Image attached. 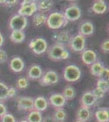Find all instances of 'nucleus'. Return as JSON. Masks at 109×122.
<instances>
[{"instance_id":"obj_28","label":"nucleus","mask_w":109,"mask_h":122,"mask_svg":"<svg viewBox=\"0 0 109 122\" xmlns=\"http://www.w3.org/2000/svg\"><path fill=\"white\" fill-rule=\"evenodd\" d=\"M47 15L42 14V13H35L33 18V25L36 27H40L43 24L46 23L47 21Z\"/></svg>"},{"instance_id":"obj_14","label":"nucleus","mask_w":109,"mask_h":122,"mask_svg":"<svg viewBox=\"0 0 109 122\" xmlns=\"http://www.w3.org/2000/svg\"><path fill=\"white\" fill-rule=\"evenodd\" d=\"M96 102L97 99L94 97V95L91 91H86L80 99L81 106H84V107L89 108L93 107Z\"/></svg>"},{"instance_id":"obj_22","label":"nucleus","mask_w":109,"mask_h":122,"mask_svg":"<svg viewBox=\"0 0 109 122\" xmlns=\"http://www.w3.org/2000/svg\"><path fill=\"white\" fill-rule=\"evenodd\" d=\"M92 9L93 12L95 13V14H104L107 11L108 9V5H107L106 2L104 0H96L92 5Z\"/></svg>"},{"instance_id":"obj_33","label":"nucleus","mask_w":109,"mask_h":122,"mask_svg":"<svg viewBox=\"0 0 109 122\" xmlns=\"http://www.w3.org/2000/svg\"><path fill=\"white\" fill-rule=\"evenodd\" d=\"M91 92H92L93 94L94 95V97L97 99V100L103 99V98L104 97L105 94H106V92H104L103 90H101V89H99V88H98V87H95Z\"/></svg>"},{"instance_id":"obj_36","label":"nucleus","mask_w":109,"mask_h":122,"mask_svg":"<svg viewBox=\"0 0 109 122\" xmlns=\"http://www.w3.org/2000/svg\"><path fill=\"white\" fill-rule=\"evenodd\" d=\"M16 96V88L11 86L8 88V91H7V98L8 99H13Z\"/></svg>"},{"instance_id":"obj_7","label":"nucleus","mask_w":109,"mask_h":122,"mask_svg":"<svg viewBox=\"0 0 109 122\" xmlns=\"http://www.w3.org/2000/svg\"><path fill=\"white\" fill-rule=\"evenodd\" d=\"M63 14L68 22V21H76L78 20L82 16V11L77 5L71 4L65 9Z\"/></svg>"},{"instance_id":"obj_9","label":"nucleus","mask_w":109,"mask_h":122,"mask_svg":"<svg viewBox=\"0 0 109 122\" xmlns=\"http://www.w3.org/2000/svg\"><path fill=\"white\" fill-rule=\"evenodd\" d=\"M33 100L34 99L32 97L27 96H19L16 98L17 107L20 111L24 112H31L34 109L33 107Z\"/></svg>"},{"instance_id":"obj_31","label":"nucleus","mask_w":109,"mask_h":122,"mask_svg":"<svg viewBox=\"0 0 109 122\" xmlns=\"http://www.w3.org/2000/svg\"><path fill=\"white\" fill-rule=\"evenodd\" d=\"M96 87L99 88V89L103 90L104 92L108 93V90H109V84H108V81L104 78H99L97 80V83H96Z\"/></svg>"},{"instance_id":"obj_10","label":"nucleus","mask_w":109,"mask_h":122,"mask_svg":"<svg viewBox=\"0 0 109 122\" xmlns=\"http://www.w3.org/2000/svg\"><path fill=\"white\" fill-rule=\"evenodd\" d=\"M48 101V104L52 106L55 108H61L64 107L66 105L67 100L64 99L62 94L60 93H55L50 95Z\"/></svg>"},{"instance_id":"obj_38","label":"nucleus","mask_w":109,"mask_h":122,"mask_svg":"<svg viewBox=\"0 0 109 122\" xmlns=\"http://www.w3.org/2000/svg\"><path fill=\"white\" fill-rule=\"evenodd\" d=\"M18 0H6L5 5L7 6V7H11V6H14L16 3H17Z\"/></svg>"},{"instance_id":"obj_20","label":"nucleus","mask_w":109,"mask_h":122,"mask_svg":"<svg viewBox=\"0 0 109 122\" xmlns=\"http://www.w3.org/2000/svg\"><path fill=\"white\" fill-rule=\"evenodd\" d=\"M105 69V67L101 61L97 60L94 64H92L90 67V72L91 75L94 76H97V77L100 78L102 76V74Z\"/></svg>"},{"instance_id":"obj_35","label":"nucleus","mask_w":109,"mask_h":122,"mask_svg":"<svg viewBox=\"0 0 109 122\" xmlns=\"http://www.w3.org/2000/svg\"><path fill=\"white\" fill-rule=\"evenodd\" d=\"M7 58H8V56H7V52L4 50L0 48V64H4V63L7 62Z\"/></svg>"},{"instance_id":"obj_26","label":"nucleus","mask_w":109,"mask_h":122,"mask_svg":"<svg viewBox=\"0 0 109 122\" xmlns=\"http://www.w3.org/2000/svg\"><path fill=\"white\" fill-rule=\"evenodd\" d=\"M42 114L37 110H32L29 112V114L26 117V121L28 122H42Z\"/></svg>"},{"instance_id":"obj_18","label":"nucleus","mask_w":109,"mask_h":122,"mask_svg":"<svg viewBox=\"0 0 109 122\" xmlns=\"http://www.w3.org/2000/svg\"><path fill=\"white\" fill-rule=\"evenodd\" d=\"M90 108L84 107V106H80L78 107V109L77 110L76 120L81 121L82 122H86L90 120Z\"/></svg>"},{"instance_id":"obj_42","label":"nucleus","mask_w":109,"mask_h":122,"mask_svg":"<svg viewBox=\"0 0 109 122\" xmlns=\"http://www.w3.org/2000/svg\"><path fill=\"white\" fill-rule=\"evenodd\" d=\"M6 0H0V4H5Z\"/></svg>"},{"instance_id":"obj_45","label":"nucleus","mask_w":109,"mask_h":122,"mask_svg":"<svg viewBox=\"0 0 109 122\" xmlns=\"http://www.w3.org/2000/svg\"><path fill=\"white\" fill-rule=\"evenodd\" d=\"M74 122H82V121H77V120H76Z\"/></svg>"},{"instance_id":"obj_15","label":"nucleus","mask_w":109,"mask_h":122,"mask_svg":"<svg viewBox=\"0 0 109 122\" xmlns=\"http://www.w3.org/2000/svg\"><path fill=\"white\" fill-rule=\"evenodd\" d=\"M70 38H71V35L68 31L67 30H62V31H59L58 33H55L54 35V38H53L54 41L55 42V43L62 45L64 46L68 45Z\"/></svg>"},{"instance_id":"obj_39","label":"nucleus","mask_w":109,"mask_h":122,"mask_svg":"<svg viewBox=\"0 0 109 122\" xmlns=\"http://www.w3.org/2000/svg\"><path fill=\"white\" fill-rule=\"evenodd\" d=\"M42 122H55V121H54V119H53L51 116H47V117L42 118Z\"/></svg>"},{"instance_id":"obj_44","label":"nucleus","mask_w":109,"mask_h":122,"mask_svg":"<svg viewBox=\"0 0 109 122\" xmlns=\"http://www.w3.org/2000/svg\"><path fill=\"white\" fill-rule=\"evenodd\" d=\"M31 2H33V3H36V1L37 0H30Z\"/></svg>"},{"instance_id":"obj_12","label":"nucleus","mask_w":109,"mask_h":122,"mask_svg":"<svg viewBox=\"0 0 109 122\" xmlns=\"http://www.w3.org/2000/svg\"><path fill=\"white\" fill-rule=\"evenodd\" d=\"M43 72H44L41 68V66L37 65V64H33L29 67L27 71V78L32 81L39 80L42 76Z\"/></svg>"},{"instance_id":"obj_24","label":"nucleus","mask_w":109,"mask_h":122,"mask_svg":"<svg viewBox=\"0 0 109 122\" xmlns=\"http://www.w3.org/2000/svg\"><path fill=\"white\" fill-rule=\"evenodd\" d=\"M51 117L55 122H65L67 119V113L64 107L55 108Z\"/></svg>"},{"instance_id":"obj_4","label":"nucleus","mask_w":109,"mask_h":122,"mask_svg":"<svg viewBox=\"0 0 109 122\" xmlns=\"http://www.w3.org/2000/svg\"><path fill=\"white\" fill-rule=\"evenodd\" d=\"M29 47L33 54L37 55V56H40V55H42L45 52H47V48H48V44H47L46 39L42 38H36L30 41Z\"/></svg>"},{"instance_id":"obj_29","label":"nucleus","mask_w":109,"mask_h":122,"mask_svg":"<svg viewBox=\"0 0 109 122\" xmlns=\"http://www.w3.org/2000/svg\"><path fill=\"white\" fill-rule=\"evenodd\" d=\"M16 88L18 90H26L29 86V79L27 77H24V76L19 77L16 82Z\"/></svg>"},{"instance_id":"obj_5","label":"nucleus","mask_w":109,"mask_h":122,"mask_svg":"<svg viewBox=\"0 0 109 122\" xmlns=\"http://www.w3.org/2000/svg\"><path fill=\"white\" fill-rule=\"evenodd\" d=\"M59 80V75L55 71L47 70V72H43L42 76L38 80V81L42 86H51L58 83Z\"/></svg>"},{"instance_id":"obj_23","label":"nucleus","mask_w":109,"mask_h":122,"mask_svg":"<svg viewBox=\"0 0 109 122\" xmlns=\"http://www.w3.org/2000/svg\"><path fill=\"white\" fill-rule=\"evenodd\" d=\"M10 39L11 42L16 44L22 43L25 40V33H24V31L11 30V33L10 34Z\"/></svg>"},{"instance_id":"obj_40","label":"nucleus","mask_w":109,"mask_h":122,"mask_svg":"<svg viewBox=\"0 0 109 122\" xmlns=\"http://www.w3.org/2000/svg\"><path fill=\"white\" fill-rule=\"evenodd\" d=\"M33 2H31L30 0H23L22 3H21V7H25V6L29 5L30 3H32Z\"/></svg>"},{"instance_id":"obj_46","label":"nucleus","mask_w":109,"mask_h":122,"mask_svg":"<svg viewBox=\"0 0 109 122\" xmlns=\"http://www.w3.org/2000/svg\"><path fill=\"white\" fill-rule=\"evenodd\" d=\"M68 1H71V2H73V1H76V0H68Z\"/></svg>"},{"instance_id":"obj_27","label":"nucleus","mask_w":109,"mask_h":122,"mask_svg":"<svg viewBox=\"0 0 109 122\" xmlns=\"http://www.w3.org/2000/svg\"><path fill=\"white\" fill-rule=\"evenodd\" d=\"M62 94L67 101H69V100H72L75 98V96H76V91H75L74 88L73 86H66L64 88V90H63Z\"/></svg>"},{"instance_id":"obj_41","label":"nucleus","mask_w":109,"mask_h":122,"mask_svg":"<svg viewBox=\"0 0 109 122\" xmlns=\"http://www.w3.org/2000/svg\"><path fill=\"white\" fill-rule=\"evenodd\" d=\"M3 43H4V38H3V36L1 33H0V48L3 46Z\"/></svg>"},{"instance_id":"obj_3","label":"nucleus","mask_w":109,"mask_h":122,"mask_svg":"<svg viewBox=\"0 0 109 122\" xmlns=\"http://www.w3.org/2000/svg\"><path fill=\"white\" fill-rule=\"evenodd\" d=\"M86 37L78 33V34L71 36V38L67 46H68L69 49L73 52H82L86 49Z\"/></svg>"},{"instance_id":"obj_34","label":"nucleus","mask_w":109,"mask_h":122,"mask_svg":"<svg viewBox=\"0 0 109 122\" xmlns=\"http://www.w3.org/2000/svg\"><path fill=\"white\" fill-rule=\"evenodd\" d=\"M100 49L102 50V51L104 53H108L109 51V40L106 39L104 42L101 43L100 45Z\"/></svg>"},{"instance_id":"obj_30","label":"nucleus","mask_w":109,"mask_h":122,"mask_svg":"<svg viewBox=\"0 0 109 122\" xmlns=\"http://www.w3.org/2000/svg\"><path fill=\"white\" fill-rule=\"evenodd\" d=\"M8 86L4 82L0 81V102H3L7 100V91H8Z\"/></svg>"},{"instance_id":"obj_11","label":"nucleus","mask_w":109,"mask_h":122,"mask_svg":"<svg viewBox=\"0 0 109 122\" xmlns=\"http://www.w3.org/2000/svg\"><path fill=\"white\" fill-rule=\"evenodd\" d=\"M10 69L16 73H20L25 68V62L21 57L14 56L10 60L9 62Z\"/></svg>"},{"instance_id":"obj_16","label":"nucleus","mask_w":109,"mask_h":122,"mask_svg":"<svg viewBox=\"0 0 109 122\" xmlns=\"http://www.w3.org/2000/svg\"><path fill=\"white\" fill-rule=\"evenodd\" d=\"M94 32V27L90 21H84L79 27V34L84 37L91 36Z\"/></svg>"},{"instance_id":"obj_8","label":"nucleus","mask_w":109,"mask_h":122,"mask_svg":"<svg viewBox=\"0 0 109 122\" xmlns=\"http://www.w3.org/2000/svg\"><path fill=\"white\" fill-rule=\"evenodd\" d=\"M65 49H66V47L62 46V45L54 43L49 48H47V56H48L49 59L52 61H60L62 53L64 52Z\"/></svg>"},{"instance_id":"obj_32","label":"nucleus","mask_w":109,"mask_h":122,"mask_svg":"<svg viewBox=\"0 0 109 122\" xmlns=\"http://www.w3.org/2000/svg\"><path fill=\"white\" fill-rule=\"evenodd\" d=\"M0 122H17L15 117L11 113L7 112L0 118Z\"/></svg>"},{"instance_id":"obj_19","label":"nucleus","mask_w":109,"mask_h":122,"mask_svg":"<svg viewBox=\"0 0 109 122\" xmlns=\"http://www.w3.org/2000/svg\"><path fill=\"white\" fill-rule=\"evenodd\" d=\"M48 101L43 96H38V97L35 98L34 100H33L34 110H37V111L40 112H45L48 107Z\"/></svg>"},{"instance_id":"obj_1","label":"nucleus","mask_w":109,"mask_h":122,"mask_svg":"<svg viewBox=\"0 0 109 122\" xmlns=\"http://www.w3.org/2000/svg\"><path fill=\"white\" fill-rule=\"evenodd\" d=\"M47 27L51 29H59L66 26L68 21L65 19L64 15L61 12H52L47 17L46 21Z\"/></svg>"},{"instance_id":"obj_6","label":"nucleus","mask_w":109,"mask_h":122,"mask_svg":"<svg viewBox=\"0 0 109 122\" xmlns=\"http://www.w3.org/2000/svg\"><path fill=\"white\" fill-rule=\"evenodd\" d=\"M28 20L26 17L19 14L14 15L9 20V28L11 30L23 31L27 27Z\"/></svg>"},{"instance_id":"obj_43","label":"nucleus","mask_w":109,"mask_h":122,"mask_svg":"<svg viewBox=\"0 0 109 122\" xmlns=\"http://www.w3.org/2000/svg\"><path fill=\"white\" fill-rule=\"evenodd\" d=\"M19 122H28L26 120H21V121H20Z\"/></svg>"},{"instance_id":"obj_21","label":"nucleus","mask_w":109,"mask_h":122,"mask_svg":"<svg viewBox=\"0 0 109 122\" xmlns=\"http://www.w3.org/2000/svg\"><path fill=\"white\" fill-rule=\"evenodd\" d=\"M96 122H109V111L108 108H99L94 112Z\"/></svg>"},{"instance_id":"obj_13","label":"nucleus","mask_w":109,"mask_h":122,"mask_svg":"<svg viewBox=\"0 0 109 122\" xmlns=\"http://www.w3.org/2000/svg\"><path fill=\"white\" fill-rule=\"evenodd\" d=\"M81 58H82V61L86 65L90 66L91 64L97 61V54L93 50L85 49L82 52Z\"/></svg>"},{"instance_id":"obj_17","label":"nucleus","mask_w":109,"mask_h":122,"mask_svg":"<svg viewBox=\"0 0 109 122\" xmlns=\"http://www.w3.org/2000/svg\"><path fill=\"white\" fill-rule=\"evenodd\" d=\"M37 11V7L36 3H32L29 5L25 6V7H21L18 10V14L22 15V16L28 17L31 16Z\"/></svg>"},{"instance_id":"obj_2","label":"nucleus","mask_w":109,"mask_h":122,"mask_svg":"<svg viewBox=\"0 0 109 122\" xmlns=\"http://www.w3.org/2000/svg\"><path fill=\"white\" fill-rule=\"evenodd\" d=\"M81 76V69L75 64H68L63 71V77L68 82H76L80 79Z\"/></svg>"},{"instance_id":"obj_25","label":"nucleus","mask_w":109,"mask_h":122,"mask_svg":"<svg viewBox=\"0 0 109 122\" xmlns=\"http://www.w3.org/2000/svg\"><path fill=\"white\" fill-rule=\"evenodd\" d=\"M36 4L38 11L46 12V11H50L52 8L54 3L52 0H38V2L36 3Z\"/></svg>"},{"instance_id":"obj_37","label":"nucleus","mask_w":109,"mask_h":122,"mask_svg":"<svg viewBox=\"0 0 109 122\" xmlns=\"http://www.w3.org/2000/svg\"><path fill=\"white\" fill-rule=\"evenodd\" d=\"M7 112V107L3 102H0V118Z\"/></svg>"}]
</instances>
